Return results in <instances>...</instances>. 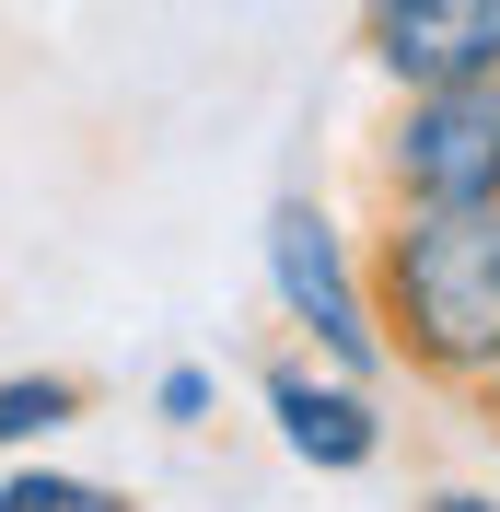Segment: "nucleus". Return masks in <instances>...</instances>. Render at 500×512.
Listing matches in <instances>:
<instances>
[{
    "mask_svg": "<svg viewBox=\"0 0 500 512\" xmlns=\"http://www.w3.org/2000/svg\"><path fill=\"white\" fill-rule=\"evenodd\" d=\"M466 419H477V431H489V443H500V373H489V384H477V396H466Z\"/></svg>",
    "mask_w": 500,
    "mask_h": 512,
    "instance_id": "9d476101",
    "label": "nucleus"
},
{
    "mask_svg": "<svg viewBox=\"0 0 500 512\" xmlns=\"http://www.w3.org/2000/svg\"><path fill=\"white\" fill-rule=\"evenodd\" d=\"M82 419H94V384L82 373H59V361L0 373V454H47V443H70Z\"/></svg>",
    "mask_w": 500,
    "mask_h": 512,
    "instance_id": "423d86ee",
    "label": "nucleus"
},
{
    "mask_svg": "<svg viewBox=\"0 0 500 512\" xmlns=\"http://www.w3.org/2000/svg\"><path fill=\"white\" fill-rule=\"evenodd\" d=\"M419 512H500V489H477V478H442V489H419Z\"/></svg>",
    "mask_w": 500,
    "mask_h": 512,
    "instance_id": "1a4fd4ad",
    "label": "nucleus"
},
{
    "mask_svg": "<svg viewBox=\"0 0 500 512\" xmlns=\"http://www.w3.org/2000/svg\"><path fill=\"white\" fill-rule=\"evenodd\" d=\"M140 408H152L163 431H210V419H221V373H210V361H163Z\"/></svg>",
    "mask_w": 500,
    "mask_h": 512,
    "instance_id": "6e6552de",
    "label": "nucleus"
},
{
    "mask_svg": "<svg viewBox=\"0 0 500 512\" xmlns=\"http://www.w3.org/2000/svg\"><path fill=\"white\" fill-rule=\"evenodd\" d=\"M256 408H268V431H280V454L303 466V478H373L384 454H396L384 384H373V373H338V361H314L303 338L256 373Z\"/></svg>",
    "mask_w": 500,
    "mask_h": 512,
    "instance_id": "20e7f679",
    "label": "nucleus"
},
{
    "mask_svg": "<svg viewBox=\"0 0 500 512\" xmlns=\"http://www.w3.org/2000/svg\"><path fill=\"white\" fill-rule=\"evenodd\" d=\"M361 59L384 94L500 70V0H361Z\"/></svg>",
    "mask_w": 500,
    "mask_h": 512,
    "instance_id": "39448f33",
    "label": "nucleus"
},
{
    "mask_svg": "<svg viewBox=\"0 0 500 512\" xmlns=\"http://www.w3.org/2000/svg\"><path fill=\"white\" fill-rule=\"evenodd\" d=\"M256 268H268L280 326L303 338L314 361L373 373V384L396 373V350H384V303H373V233H349L314 187H280V198H268V222H256Z\"/></svg>",
    "mask_w": 500,
    "mask_h": 512,
    "instance_id": "f03ea898",
    "label": "nucleus"
},
{
    "mask_svg": "<svg viewBox=\"0 0 500 512\" xmlns=\"http://www.w3.org/2000/svg\"><path fill=\"white\" fill-rule=\"evenodd\" d=\"M0 512H140L117 478H82L59 454H0Z\"/></svg>",
    "mask_w": 500,
    "mask_h": 512,
    "instance_id": "0eeeda50",
    "label": "nucleus"
},
{
    "mask_svg": "<svg viewBox=\"0 0 500 512\" xmlns=\"http://www.w3.org/2000/svg\"><path fill=\"white\" fill-rule=\"evenodd\" d=\"M373 303L396 373L466 408L500 373V198L489 210H373Z\"/></svg>",
    "mask_w": 500,
    "mask_h": 512,
    "instance_id": "f257e3e1",
    "label": "nucleus"
},
{
    "mask_svg": "<svg viewBox=\"0 0 500 512\" xmlns=\"http://www.w3.org/2000/svg\"><path fill=\"white\" fill-rule=\"evenodd\" d=\"M361 175H373V210H489L500 198V70L384 94Z\"/></svg>",
    "mask_w": 500,
    "mask_h": 512,
    "instance_id": "7ed1b4c3",
    "label": "nucleus"
}]
</instances>
